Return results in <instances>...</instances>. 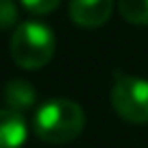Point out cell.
I'll list each match as a JSON object with an SVG mask.
<instances>
[{
  "mask_svg": "<svg viewBox=\"0 0 148 148\" xmlns=\"http://www.w3.org/2000/svg\"><path fill=\"white\" fill-rule=\"evenodd\" d=\"M85 129V111L68 98H52L37 109L33 131L46 144H68Z\"/></svg>",
  "mask_w": 148,
  "mask_h": 148,
  "instance_id": "obj_1",
  "label": "cell"
},
{
  "mask_svg": "<svg viewBox=\"0 0 148 148\" xmlns=\"http://www.w3.org/2000/svg\"><path fill=\"white\" fill-rule=\"evenodd\" d=\"M113 13V0H70V18L81 28H98Z\"/></svg>",
  "mask_w": 148,
  "mask_h": 148,
  "instance_id": "obj_4",
  "label": "cell"
},
{
  "mask_svg": "<svg viewBox=\"0 0 148 148\" xmlns=\"http://www.w3.org/2000/svg\"><path fill=\"white\" fill-rule=\"evenodd\" d=\"M55 33L44 22H22L9 42L11 59L24 70H39L55 55Z\"/></svg>",
  "mask_w": 148,
  "mask_h": 148,
  "instance_id": "obj_2",
  "label": "cell"
},
{
  "mask_svg": "<svg viewBox=\"0 0 148 148\" xmlns=\"http://www.w3.org/2000/svg\"><path fill=\"white\" fill-rule=\"evenodd\" d=\"M24 5V9L28 13H35V15H46L50 11H55L59 7L61 0H20Z\"/></svg>",
  "mask_w": 148,
  "mask_h": 148,
  "instance_id": "obj_9",
  "label": "cell"
},
{
  "mask_svg": "<svg viewBox=\"0 0 148 148\" xmlns=\"http://www.w3.org/2000/svg\"><path fill=\"white\" fill-rule=\"evenodd\" d=\"M118 9L129 24H148V0H118Z\"/></svg>",
  "mask_w": 148,
  "mask_h": 148,
  "instance_id": "obj_7",
  "label": "cell"
},
{
  "mask_svg": "<svg viewBox=\"0 0 148 148\" xmlns=\"http://www.w3.org/2000/svg\"><path fill=\"white\" fill-rule=\"evenodd\" d=\"M2 98L7 102V109H13L18 113L31 109L37 100V92L28 81L24 79H13L2 87Z\"/></svg>",
  "mask_w": 148,
  "mask_h": 148,
  "instance_id": "obj_6",
  "label": "cell"
},
{
  "mask_svg": "<svg viewBox=\"0 0 148 148\" xmlns=\"http://www.w3.org/2000/svg\"><path fill=\"white\" fill-rule=\"evenodd\" d=\"M26 139V122L13 109H0V148H20Z\"/></svg>",
  "mask_w": 148,
  "mask_h": 148,
  "instance_id": "obj_5",
  "label": "cell"
},
{
  "mask_svg": "<svg viewBox=\"0 0 148 148\" xmlns=\"http://www.w3.org/2000/svg\"><path fill=\"white\" fill-rule=\"evenodd\" d=\"M18 22V7L13 0H0V31L13 28Z\"/></svg>",
  "mask_w": 148,
  "mask_h": 148,
  "instance_id": "obj_8",
  "label": "cell"
},
{
  "mask_svg": "<svg viewBox=\"0 0 148 148\" xmlns=\"http://www.w3.org/2000/svg\"><path fill=\"white\" fill-rule=\"evenodd\" d=\"M111 107L131 124H148V81L131 74H116Z\"/></svg>",
  "mask_w": 148,
  "mask_h": 148,
  "instance_id": "obj_3",
  "label": "cell"
}]
</instances>
